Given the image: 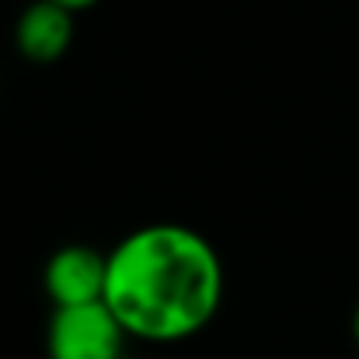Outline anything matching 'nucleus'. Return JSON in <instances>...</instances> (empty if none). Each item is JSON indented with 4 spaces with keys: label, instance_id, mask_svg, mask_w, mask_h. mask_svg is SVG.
<instances>
[{
    "label": "nucleus",
    "instance_id": "nucleus-4",
    "mask_svg": "<svg viewBox=\"0 0 359 359\" xmlns=\"http://www.w3.org/2000/svg\"><path fill=\"white\" fill-rule=\"evenodd\" d=\"M74 42V11L56 0H32L14 25V46L28 63H56Z\"/></svg>",
    "mask_w": 359,
    "mask_h": 359
},
{
    "label": "nucleus",
    "instance_id": "nucleus-3",
    "mask_svg": "<svg viewBox=\"0 0 359 359\" xmlns=\"http://www.w3.org/2000/svg\"><path fill=\"white\" fill-rule=\"evenodd\" d=\"M46 293L53 307H74V304H91L105 300V283H109V255L88 248V244H67L53 251L42 272Z\"/></svg>",
    "mask_w": 359,
    "mask_h": 359
},
{
    "label": "nucleus",
    "instance_id": "nucleus-1",
    "mask_svg": "<svg viewBox=\"0 0 359 359\" xmlns=\"http://www.w3.org/2000/svg\"><path fill=\"white\" fill-rule=\"evenodd\" d=\"M220 297V255L192 227L150 224L122 238L109 255L105 304L133 339H192L213 321Z\"/></svg>",
    "mask_w": 359,
    "mask_h": 359
},
{
    "label": "nucleus",
    "instance_id": "nucleus-5",
    "mask_svg": "<svg viewBox=\"0 0 359 359\" xmlns=\"http://www.w3.org/2000/svg\"><path fill=\"white\" fill-rule=\"evenodd\" d=\"M56 4H63L67 11H74V14H77V11H88V7H95L98 0H56Z\"/></svg>",
    "mask_w": 359,
    "mask_h": 359
},
{
    "label": "nucleus",
    "instance_id": "nucleus-2",
    "mask_svg": "<svg viewBox=\"0 0 359 359\" xmlns=\"http://www.w3.org/2000/svg\"><path fill=\"white\" fill-rule=\"evenodd\" d=\"M126 328L105 300L56 307L46 335L49 359H119Z\"/></svg>",
    "mask_w": 359,
    "mask_h": 359
},
{
    "label": "nucleus",
    "instance_id": "nucleus-6",
    "mask_svg": "<svg viewBox=\"0 0 359 359\" xmlns=\"http://www.w3.org/2000/svg\"><path fill=\"white\" fill-rule=\"evenodd\" d=\"M353 335H356V346H359V307H356V314H353Z\"/></svg>",
    "mask_w": 359,
    "mask_h": 359
}]
</instances>
